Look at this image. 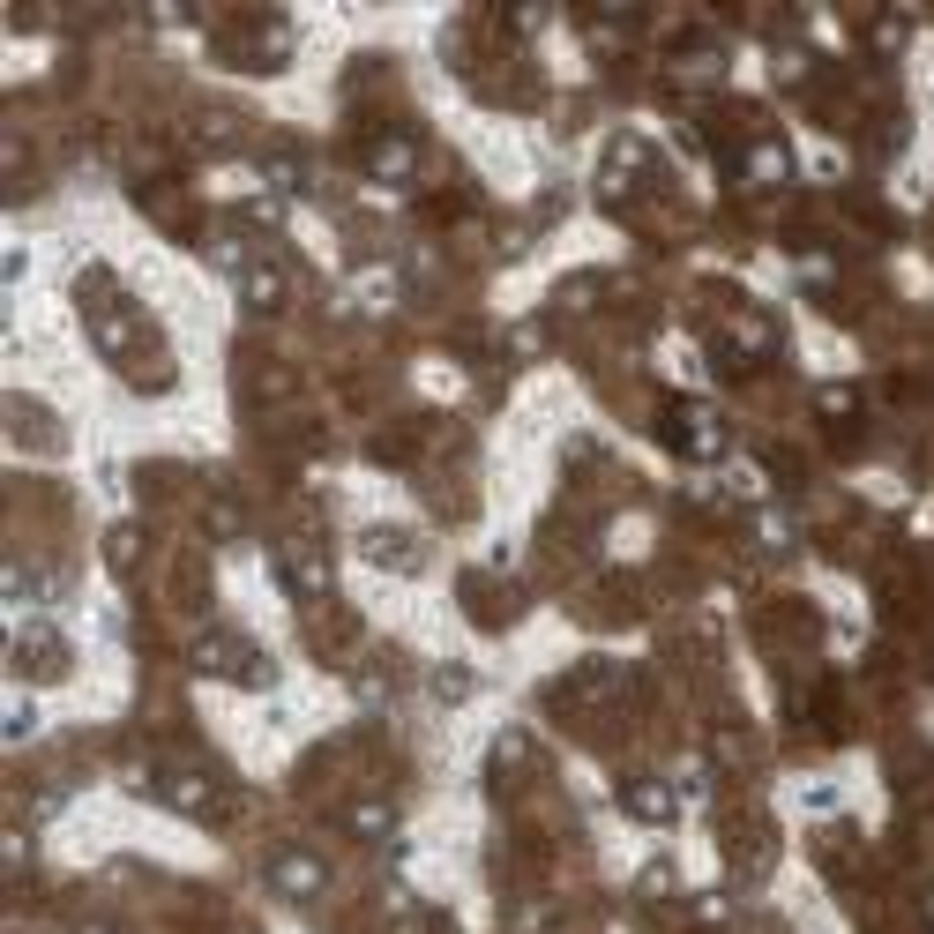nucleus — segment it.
<instances>
[{
    "instance_id": "nucleus-3",
    "label": "nucleus",
    "mask_w": 934,
    "mask_h": 934,
    "mask_svg": "<svg viewBox=\"0 0 934 934\" xmlns=\"http://www.w3.org/2000/svg\"><path fill=\"white\" fill-rule=\"evenodd\" d=\"M628 807H636V815H651V822H666V815H673V793H666V785H636Z\"/></svg>"
},
{
    "instance_id": "nucleus-6",
    "label": "nucleus",
    "mask_w": 934,
    "mask_h": 934,
    "mask_svg": "<svg viewBox=\"0 0 934 934\" xmlns=\"http://www.w3.org/2000/svg\"><path fill=\"white\" fill-rule=\"evenodd\" d=\"M748 172H755V180H778V172H785V150H755Z\"/></svg>"
},
{
    "instance_id": "nucleus-2",
    "label": "nucleus",
    "mask_w": 934,
    "mask_h": 934,
    "mask_svg": "<svg viewBox=\"0 0 934 934\" xmlns=\"http://www.w3.org/2000/svg\"><path fill=\"white\" fill-rule=\"evenodd\" d=\"M680 441H688L695 456H710V449H718V426H710V411H680Z\"/></svg>"
},
{
    "instance_id": "nucleus-1",
    "label": "nucleus",
    "mask_w": 934,
    "mask_h": 934,
    "mask_svg": "<svg viewBox=\"0 0 934 934\" xmlns=\"http://www.w3.org/2000/svg\"><path fill=\"white\" fill-rule=\"evenodd\" d=\"M269 882H277L284 897H314V890H322V860H307V852H284V860L269 867Z\"/></svg>"
},
{
    "instance_id": "nucleus-5",
    "label": "nucleus",
    "mask_w": 934,
    "mask_h": 934,
    "mask_svg": "<svg viewBox=\"0 0 934 934\" xmlns=\"http://www.w3.org/2000/svg\"><path fill=\"white\" fill-rule=\"evenodd\" d=\"M374 172H382V180H404V172H411V142H382V150H374Z\"/></svg>"
},
{
    "instance_id": "nucleus-4",
    "label": "nucleus",
    "mask_w": 934,
    "mask_h": 934,
    "mask_svg": "<svg viewBox=\"0 0 934 934\" xmlns=\"http://www.w3.org/2000/svg\"><path fill=\"white\" fill-rule=\"evenodd\" d=\"M247 299H255V307H277V299H284V277H277V269H247Z\"/></svg>"
}]
</instances>
